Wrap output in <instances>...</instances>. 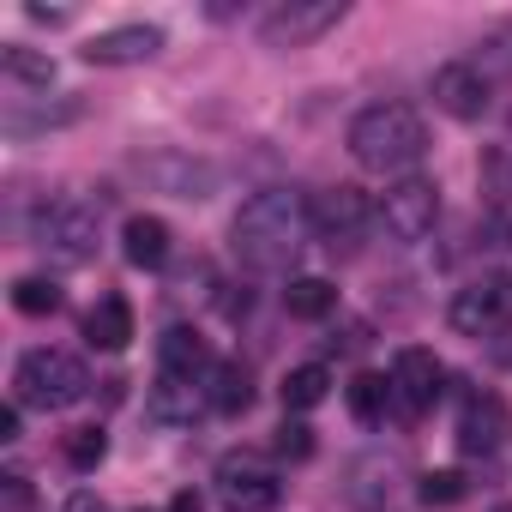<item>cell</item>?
I'll list each match as a JSON object with an SVG mask.
<instances>
[{"instance_id": "4dcf8cb0", "label": "cell", "mask_w": 512, "mask_h": 512, "mask_svg": "<svg viewBox=\"0 0 512 512\" xmlns=\"http://www.w3.org/2000/svg\"><path fill=\"white\" fill-rule=\"evenodd\" d=\"M482 235H488V247H512V211H488Z\"/></svg>"}, {"instance_id": "e0dca14e", "label": "cell", "mask_w": 512, "mask_h": 512, "mask_svg": "<svg viewBox=\"0 0 512 512\" xmlns=\"http://www.w3.org/2000/svg\"><path fill=\"white\" fill-rule=\"evenodd\" d=\"M121 253H127V266H139V272H157L163 260H169V223L163 217H127V229H121Z\"/></svg>"}, {"instance_id": "3957f363", "label": "cell", "mask_w": 512, "mask_h": 512, "mask_svg": "<svg viewBox=\"0 0 512 512\" xmlns=\"http://www.w3.org/2000/svg\"><path fill=\"white\" fill-rule=\"evenodd\" d=\"M85 392H91V374L67 350H31L13 374V404L25 410H73Z\"/></svg>"}, {"instance_id": "d6986e66", "label": "cell", "mask_w": 512, "mask_h": 512, "mask_svg": "<svg viewBox=\"0 0 512 512\" xmlns=\"http://www.w3.org/2000/svg\"><path fill=\"white\" fill-rule=\"evenodd\" d=\"M157 356H163V374H193V380H199V374L211 368V350H205V338H199V332H187V326L163 332Z\"/></svg>"}, {"instance_id": "277c9868", "label": "cell", "mask_w": 512, "mask_h": 512, "mask_svg": "<svg viewBox=\"0 0 512 512\" xmlns=\"http://www.w3.org/2000/svg\"><path fill=\"white\" fill-rule=\"evenodd\" d=\"M127 169L151 193H169V199H211L223 187V169L211 157H193V151H139Z\"/></svg>"}, {"instance_id": "44dd1931", "label": "cell", "mask_w": 512, "mask_h": 512, "mask_svg": "<svg viewBox=\"0 0 512 512\" xmlns=\"http://www.w3.org/2000/svg\"><path fill=\"white\" fill-rule=\"evenodd\" d=\"M326 392H332L326 362H302V368L284 374V410H314V404H326Z\"/></svg>"}, {"instance_id": "e575fe53", "label": "cell", "mask_w": 512, "mask_h": 512, "mask_svg": "<svg viewBox=\"0 0 512 512\" xmlns=\"http://www.w3.org/2000/svg\"><path fill=\"white\" fill-rule=\"evenodd\" d=\"M494 512H512V506H494Z\"/></svg>"}, {"instance_id": "ba28073f", "label": "cell", "mask_w": 512, "mask_h": 512, "mask_svg": "<svg viewBox=\"0 0 512 512\" xmlns=\"http://www.w3.org/2000/svg\"><path fill=\"white\" fill-rule=\"evenodd\" d=\"M446 320H452V332H464V338H494V332H506V326H512V278H506V272H488V278L464 284V290L452 296Z\"/></svg>"}, {"instance_id": "4fadbf2b", "label": "cell", "mask_w": 512, "mask_h": 512, "mask_svg": "<svg viewBox=\"0 0 512 512\" xmlns=\"http://www.w3.org/2000/svg\"><path fill=\"white\" fill-rule=\"evenodd\" d=\"M428 97H434V109L452 115V121H482V115H488V73H482L476 61H446V67H434Z\"/></svg>"}, {"instance_id": "1f68e13d", "label": "cell", "mask_w": 512, "mask_h": 512, "mask_svg": "<svg viewBox=\"0 0 512 512\" xmlns=\"http://www.w3.org/2000/svg\"><path fill=\"white\" fill-rule=\"evenodd\" d=\"M19 410H25V404H7V410H0V440H19Z\"/></svg>"}, {"instance_id": "9c48e42d", "label": "cell", "mask_w": 512, "mask_h": 512, "mask_svg": "<svg viewBox=\"0 0 512 512\" xmlns=\"http://www.w3.org/2000/svg\"><path fill=\"white\" fill-rule=\"evenodd\" d=\"M308 217H314V235L338 253H356L362 247V235H368V223H374V205H368V193L362 187H326V193H314L308 199Z\"/></svg>"}, {"instance_id": "d4e9b609", "label": "cell", "mask_w": 512, "mask_h": 512, "mask_svg": "<svg viewBox=\"0 0 512 512\" xmlns=\"http://www.w3.org/2000/svg\"><path fill=\"white\" fill-rule=\"evenodd\" d=\"M85 109L79 103H43V109H7V115H0V127H7L13 139H25V133H43V127H67V121H79Z\"/></svg>"}, {"instance_id": "30bf717a", "label": "cell", "mask_w": 512, "mask_h": 512, "mask_svg": "<svg viewBox=\"0 0 512 512\" xmlns=\"http://www.w3.org/2000/svg\"><path fill=\"white\" fill-rule=\"evenodd\" d=\"M380 223H386L392 241H422V235H434V223H440V187H434L428 175L392 181L386 199H380Z\"/></svg>"}, {"instance_id": "83f0119b", "label": "cell", "mask_w": 512, "mask_h": 512, "mask_svg": "<svg viewBox=\"0 0 512 512\" xmlns=\"http://www.w3.org/2000/svg\"><path fill=\"white\" fill-rule=\"evenodd\" d=\"M476 49H482V55H476V67H482L488 79H512V25H494Z\"/></svg>"}, {"instance_id": "5b68a950", "label": "cell", "mask_w": 512, "mask_h": 512, "mask_svg": "<svg viewBox=\"0 0 512 512\" xmlns=\"http://www.w3.org/2000/svg\"><path fill=\"white\" fill-rule=\"evenodd\" d=\"M344 0H278L260 13V43L266 49H314L326 31L344 25Z\"/></svg>"}, {"instance_id": "7c38bea8", "label": "cell", "mask_w": 512, "mask_h": 512, "mask_svg": "<svg viewBox=\"0 0 512 512\" xmlns=\"http://www.w3.org/2000/svg\"><path fill=\"white\" fill-rule=\"evenodd\" d=\"M392 410L404 416V422H416V416H428L434 410V398H440V380H446V368H440V356L434 350H398V362H392Z\"/></svg>"}, {"instance_id": "9a60e30c", "label": "cell", "mask_w": 512, "mask_h": 512, "mask_svg": "<svg viewBox=\"0 0 512 512\" xmlns=\"http://www.w3.org/2000/svg\"><path fill=\"white\" fill-rule=\"evenodd\" d=\"M145 410H151V422H163V428H187L199 410H211V386L193 380V374H157Z\"/></svg>"}, {"instance_id": "2e32d148", "label": "cell", "mask_w": 512, "mask_h": 512, "mask_svg": "<svg viewBox=\"0 0 512 512\" xmlns=\"http://www.w3.org/2000/svg\"><path fill=\"white\" fill-rule=\"evenodd\" d=\"M500 440H506V398L500 392H470L464 410H458V452L488 458Z\"/></svg>"}, {"instance_id": "f1b7e54d", "label": "cell", "mask_w": 512, "mask_h": 512, "mask_svg": "<svg viewBox=\"0 0 512 512\" xmlns=\"http://www.w3.org/2000/svg\"><path fill=\"white\" fill-rule=\"evenodd\" d=\"M422 500H428V506H458V500H464V476H458V470L422 476Z\"/></svg>"}, {"instance_id": "ac0fdd59", "label": "cell", "mask_w": 512, "mask_h": 512, "mask_svg": "<svg viewBox=\"0 0 512 512\" xmlns=\"http://www.w3.org/2000/svg\"><path fill=\"white\" fill-rule=\"evenodd\" d=\"M85 344L91 350H127L133 344V308H127V296H103L91 314H85Z\"/></svg>"}, {"instance_id": "cb8c5ba5", "label": "cell", "mask_w": 512, "mask_h": 512, "mask_svg": "<svg viewBox=\"0 0 512 512\" xmlns=\"http://www.w3.org/2000/svg\"><path fill=\"white\" fill-rule=\"evenodd\" d=\"M344 398H350V410H356V422H386V410H392V380L386 374H356L350 386H344Z\"/></svg>"}, {"instance_id": "8fae6325", "label": "cell", "mask_w": 512, "mask_h": 512, "mask_svg": "<svg viewBox=\"0 0 512 512\" xmlns=\"http://www.w3.org/2000/svg\"><path fill=\"white\" fill-rule=\"evenodd\" d=\"M344 500H350L356 512H398V500H404V464H398L392 452H362V458H350V470H344Z\"/></svg>"}, {"instance_id": "7402d4cb", "label": "cell", "mask_w": 512, "mask_h": 512, "mask_svg": "<svg viewBox=\"0 0 512 512\" xmlns=\"http://www.w3.org/2000/svg\"><path fill=\"white\" fill-rule=\"evenodd\" d=\"M0 73H7L13 85H31V91H49V79H55V61H49L43 49H25V43H7V49H0Z\"/></svg>"}, {"instance_id": "484cf974", "label": "cell", "mask_w": 512, "mask_h": 512, "mask_svg": "<svg viewBox=\"0 0 512 512\" xmlns=\"http://www.w3.org/2000/svg\"><path fill=\"white\" fill-rule=\"evenodd\" d=\"M13 308H19L25 320H49V314L67 308V296H61V284H49V278H19V284H13Z\"/></svg>"}, {"instance_id": "7a4b0ae2", "label": "cell", "mask_w": 512, "mask_h": 512, "mask_svg": "<svg viewBox=\"0 0 512 512\" xmlns=\"http://www.w3.org/2000/svg\"><path fill=\"white\" fill-rule=\"evenodd\" d=\"M350 157L368 169V175H410L428 151V127L410 103H368L356 121H350Z\"/></svg>"}, {"instance_id": "5bb4252c", "label": "cell", "mask_w": 512, "mask_h": 512, "mask_svg": "<svg viewBox=\"0 0 512 512\" xmlns=\"http://www.w3.org/2000/svg\"><path fill=\"white\" fill-rule=\"evenodd\" d=\"M163 49V25H109L85 43V61L91 67H139Z\"/></svg>"}, {"instance_id": "52a82bcc", "label": "cell", "mask_w": 512, "mask_h": 512, "mask_svg": "<svg viewBox=\"0 0 512 512\" xmlns=\"http://www.w3.org/2000/svg\"><path fill=\"white\" fill-rule=\"evenodd\" d=\"M284 494L278 464L266 452H223L217 458V500L229 512H272Z\"/></svg>"}, {"instance_id": "836d02e7", "label": "cell", "mask_w": 512, "mask_h": 512, "mask_svg": "<svg viewBox=\"0 0 512 512\" xmlns=\"http://www.w3.org/2000/svg\"><path fill=\"white\" fill-rule=\"evenodd\" d=\"M67 512H109V506H103L97 494H73V500H67Z\"/></svg>"}, {"instance_id": "ffe728a7", "label": "cell", "mask_w": 512, "mask_h": 512, "mask_svg": "<svg viewBox=\"0 0 512 512\" xmlns=\"http://www.w3.org/2000/svg\"><path fill=\"white\" fill-rule=\"evenodd\" d=\"M247 404H253V374H247L241 362H217V368H211V410L241 416Z\"/></svg>"}, {"instance_id": "f546056e", "label": "cell", "mask_w": 512, "mask_h": 512, "mask_svg": "<svg viewBox=\"0 0 512 512\" xmlns=\"http://www.w3.org/2000/svg\"><path fill=\"white\" fill-rule=\"evenodd\" d=\"M278 452H284V458H296V464H302V458H314V428H302V422H290V416H284V428H278Z\"/></svg>"}, {"instance_id": "8992f818", "label": "cell", "mask_w": 512, "mask_h": 512, "mask_svg": "<svg viewBox=\"0 0 512 512\" xmlns=\"http://www.w3.org/2000/svg\"><path fill=\"white\" fill-rule=\"evenodd\" d=\"M97 235H103V223H97V211L79 205V199L43 205V217H37V229H31V241L49 253V260H61V266H85L91 253H97Z\"/></svg>"}, {"instance_id": "6da1fadb", "label": "cell", "mask_w": 512, "mask_h": 512, "mask_svg": "<svg viewBox=\"0 0 512 512\" xmlns=\"http://www.w3.org/2000/svg\"><path fill=\"white\" fill-rule=\"evenodd\" d=\"M314 235V217H308V199L296 187H260L229 223V247H235V260L247 272H290V260L302 253V241Z\"/></svg>"}, {"instance_id": "603a6c76", "label": "cell", "mask_w": 512, "mask_h": 512, "mask_svg": "<svg viewBox=\"0 0 512 512\" xmlns=\"http://www.w3.org/2000/svg\"><path fill=\"white\" fill-rule=\"evenodd\" d=\"M284 308H290V320H326V314L338 308V290H332L326 278H290Z\"/></svg>"}, {"instance_id": "4316f807", "label": "cell", "mask_w": 512, "mask_h": 512, "mask_svg": "<svg viewBox=\"0 0 512 512\" xmlns=\"http://www.w3.org/2000/svg\"><path fill=\"white\" fill-rule=\"evenodd\" d=\"M61 452H67V464H73V470H97V464L109 458V434H103L97 422H85V428H67Z\"/></svg>"}, {"instance_id": "d6a6232c", "label": "cell", "mask_w": 512, "mask_h": 512, "mask_svg": "<svg viewBox=\"0 0 512 512\" xmlns=\"http://www.w3.org/2000/svg\"><path fill=\"white\" fill-rule=\"evenodd\" d=\"M25 13H31L37 25H67V13H61V7H25Z\"/></svg>"}]
</instances>
